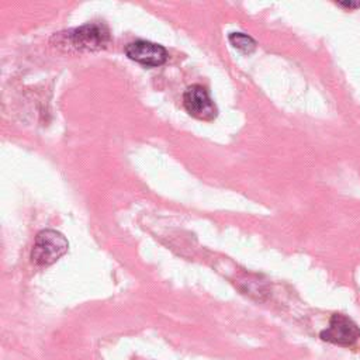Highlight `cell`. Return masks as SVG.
<instances>
[{
  "instance_id": "obj_1",
  "label": "cell",
  "mask_w": 360,
  "mask_h": 360,
  "mask_svg": "<svg viewBox=\"0 0 360 360\" xmlns=\"http://www.w3.org/2000/svg\"><path fill=\"white\" fill-rule=\"evenodd\" d=\"M66 238L55 229H42L37 233L31 250V259L37 266H51L68 252Z\"/></svg>"
},
{
  "instance_id": "obj_2",
  "label": "cell",
  "mask_w": 360,
  "mask_h": 360,
  "mask_svg": "<svg viewBox=\"0 0 360 360\" xmlns=\"http://www.w3.org/2000/svg\"><path fill=\"white\" fill-rule=\"evenodd\" d=\"M321 339L338 346H352L360 338V328L346 315L333 314L329 326L319 333Z\"/></svg>"
},
{
  "instance_id": "obj_3",
  "label": "cell",
  "mask_w": 360,
  "mask_h": 360,
  "mask_svg": "<svg viewBox=\"0 0 360 360\" xmlns=\"http://www.w3.org/2000/svg\"><path fill=\"white\" fill-rule=\"evenodd\" d=\"M68 39L75 48L96 51L107 46L110 31L104 24L89 22L68 32Z\"/></svg>"
},
{
  "instance_id": "obj_4",
  "label": "cell",
  "mask_w": 360,
  "mask_h": 360,
  "mask_svg": "<svg viewBox=\"0 0 360 360\" xmlns=\"http://www.w3.org/2000/svg\"><path fill=\"white\" fill-rule=\"evenodd\" d=\"M183 104L190 115L202 121H211L218 114L217 105L211 100L205 87L201 84H193L187 87L183 94Z\"/></svg>"
},
{
  "instance_id": "obj_5",
  "label": "cell",
  "mask_w": 360,
  "mask_h": 360,
  "mask_svg": "<svg viewBox=\"0 0 360 360\" xmlns=\"http://www.w3.org/2000/svg\"><path fill=\"white\" fill-rule=\"evenodd\" d=\"M125 55L145 66H159L167 59V51L155 42L138 39L125 46Z\"/></svg>"
},
{
  "instance_id": "obj_6",
  "label": "cell",
  "mask_w": 360,
  "mask_h": 360,
  "mask_svg": "<svg viewBox=\"0 0 360 360\" xmlns=\"http://www.w3.org/2000/svg\"><path fill=\"white\" fill-rule=\"evenodd\" d=\"M231 45L242 53H252L256 49V41L243 32H231L228 37Z\"/></svg>"
},
{
  "instance_id": "obj_7",
  "label": "cell",
  "mask_w": 360,
  "mask_h": 360,
  "mask_svg": "<svg viewBox=\"0 0 360 360\" xmlns=\"http://www.w3.org/2000/svg\"><path fill=\"white\" fill-rule=\"evenodd\" d=\"M340 7H346V8H357V7H360V3L359 1H340V3H338Z\"/></svg>"
}]
</instances>
